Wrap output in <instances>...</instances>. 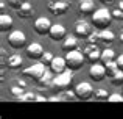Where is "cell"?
<instances>
[{
    "label": "cell",
    "mask_w": 123,
    "mask_h": 119,
    "mask_svg": "<svg viewBox=\"0 0 123 119\" xmlns=\"http://www.w3.org/2000/svg\"><path fill=\"white\" fill-rule=\"evenodd\" d=\"M112 11L108 8H98L93 11L92 14V24L95 28L98 30H103V28H108L112 22Z\"/></svg>",
    "instance_id": "obj_1"
},
{
    "label": "cell",
    "mask_w": 123,
    "mask_h": 119,
    "mask_svg": "<svg viewBox=\"0 0 123 119\" xmlns=\"http://www.w3.org/2000/svg\"><path fill=\"white\" fill-rule=\"evenodd\" d=\"M66 61H67V67L72 70H78L81 69L84 66V63H86V56H84V53L81 50L78 49H73V50H69V52H66Z\"/></svg>",
    "instance_id": "obj_2"
},
{
    "label": "cell",
    "mask_w": 123,
    "mask_h": 119,
    "mask_svg": "<svg viewBox=\"0 0 123 119\" xmlns=\"http://www.w3.org/2000/svg\"><path fill=\"white\" fill-rule=\"evenodd\" d=\"M72 82H73V70L67 67L66 70H62V72H59V74L55 75V78H53V88L59 89V91H66V89L70 88Z\"/></svg>",
    "instance_id": "obj_3"
},
{
    "label": "cell",
    "mask_w": 123,
    "mask_h": 119,
    "mask_svg": "<svg viewBox=\"0 0 123 119\" xmlns=\"http://www.w3.org/2000/svg\"><path fill=\"white\" fill-rule=\"evenodd\" d=\"M47 70V64H44L42 61H36V63H33L31 66H28L27 69H24V75L25 77H30V78L33 80H39L42 75H44V72Z\"/></svg>",
    "instance_id": "obj_4"
},
{
    "label": "cell",
    "mask_w": 123,
    "mask_h": 119,
    "mask_svg": "<svg viewBox=\"0 0 123 119\" xmlns=\"http://www.w3.org/2000/svg\"><path fill=\"white\" fill-rule=\"evenodd\" d=\"M8 44L12 49H24L27 47V36L20 30H12L8 35Z\"/></svg>",
    "instance_id": "obj_5"
},
{
    "label": "cell",
    "mask_w": 123,
    "mask_h": 119,
    "mask_svg": "<svg viewBox=\"0 0 123 119\" xmlns=\"http://www.w3.org/2000/svg\"><path fill=\"white\" fill-rule=\"evenodd\" d=\"M47 8L51 14H66V11L70 8V0H48L47 2Z\"/></svg>",
    "instance_id": "obj_6"
},
{
    "label": "cell",
    "mask_w": 123,
    "mask_h": 119,
    "mask_svg": "<svg viewBox=\"0 0 123 119\" xmlns=\"http://www.w3.org/2000/svg\"><path fill=\"white\" fill-rule=\"evenodd\" d=\"M89 77L93 82H101L105 77H108V70L103 63H92L89 67Z\"/></svg>",
    "instance_id": "obj_7"
},
{
    "label": "cell",
    "mask_w": 123,
    "mask_h": 119,
    "mask_svg": "<svg viewBox=\"0 0 123 119\" xmlns=\"http://www.w3.org/2000/svg\"><path fill=\"white\" fill-rule=\"evenodd\" d=\"M75 92H76L78 100H89L93 96V88L89 82H81L75 86Z\"/></svg>",
    "instance_id": "obj_8"
},
{
    "label": "cell",
    "mask_w": 123,
    "mask_h": 119,
    "mask_svg": "<svg viewBox=\"0 0 123 119\" xmlns=\"http://www.w3.org/2000/svg\"><path fill=\"white\" fill-rule=\"evenodd\" d=\"M83 53L86 56V61H92V63H97L101 58V50L98 49L95 42H89L86 47L83 49Z\"/></svg>",
    "instance_id": "obj_9"
},
{
    "label": "cell",
    "mask_w": 123,
    "mask_h": 119,
    "mask_svg": "<svg viewBox=\"0 0 123 119\" xmlns=\"http://www.w3.org/2000/svg\"><path fill=\"white\" fill-rule=\"evenodd\" d=\"M44 52H45L44 47H42L39 42H30V44H27V47H25V53H27V56L31 58V60H34V61L41 60L42 55H44Z\"/></svg>",
    "instance_id": "obj_10"
},
{
    "label": "cell",
    "mask_w": 123,
    "mask_h": 119,
    "mask_svg": "<svg viewBox=\"0 0 123 119\" xmlns=\"http://www.w3.org/2000/svg\"><path fill=\"white\" fill-rule=\"evenodd\" d=\"M51 25L53 24L50 22V19L45 17V16H42V17H37L36 21H34L33 28H34V31H36L37 35H48Z\"/></svg>",
    "instance_id": "obj_11"
},
{
    "label": "cell",
    "mask_w": 123,
    "mask_h": 119,
    "mask_svg": "<svg viewBox=\"0 0 123 119\" xmlns=\"http://www.w3.org/2000/svg\"><path fill=\"white\" fill-rule=\"evenodd\" d=\"M90 33H92L90 24H87V22L83 21V19H78V21L75 22V35L78 38H87Z\"/></svg>",
    "instance_id": "obj_12"
},
{
    "label": "cell",
    "mask_w": 123,
    "mask_h": 119,
    "mask_svg": "<svg viewBox=\"0 0 123 119\" xmlns=\"http://www.w3.org/2000/svg\"><path fill=\"white\" fill-rule=\"evenodd\" d=\"M66 35H67V31H66V27L62 24H53L50 31H48V36L53 41H62L66 38Z\"/></svg>",
    "instance_id": "obj_13"
},
{
    "label": "cell",
    "mask_w": 123,
    "mask_h": 119,
    "mask_svg": "<svg viewBox=\"0 0 123 119\" xmlns=\"http://www.w3.org/2000/svg\"><path fill=\"white\" fill-rule=\"evenodd\" d=\"M16 13H17V16L20 19H30V17H33V14H34V8L30 2H25L20 8L16 9Z\"/></svg>",
    "instance_id": "obj_14"
},
{
    "label": "cell",
    "mask_w": 123,
    "mask_h": 119,
    "mask_svg": "<svg viewBox=\"0 0 123 119\" xmlns=\"http://www.w3.org/2000/svg\"><path fill=\"white\" fill-rule=\"evenodd\" d=\"M50 69L53 70L55 74H59V72H62V70H66L67 69L66 58H62V56H55L50 63Z\"/></svg>",
    "instance_id": "obj_15"
},
{
    "label": "cell",
    "mask_w": 123,
    "mask_h": 119,
    "mask_svg": "<svg viewBox=\"0 0 123 119\" xmlns=\"http://www.w3.org/2000/svg\"><path fill=\"white\" fill-rule=\"evenodd\" d=\"M78 11L84 16H92L95 11V5H93V0H80L78 3Z\"/></svg>",
    "instance_id": "obj_16"
},
{
    "label": "cell",
    "mask_w": 123,
    "mask_h": 119,
    "mask_svg": "<svg viewBox=\"0 0 123 119\" xmlns=\"http://www.w3.org/2000/svg\"><path fill=\"white\" fill-rule=\"evenodd\" d=\"M78 46V36L76 35H66V38L62 39V50L69 52V50L76 49Z\"/></svg>",
    "instance_id": "obj_17"
},
{
    "label": "cell",
    "mask_w": 123,
    "mask_h": 119,
    "mask_svg": "<svg viewBox=\"0 0 123 119\" xmlns=\"http://www.w3.org/2000/svg\"><path fill=\"white\" fill-rule=\"evenodd\" d=\"M53 74H55V72H53L51 69H47V70H45L44 75H42L41 78L37 80V83H39L41 88H45V86H53V78H55Z\"/></svg>",
    "instance_id": "obj_18"
},
{
    "label": "cell",
    "mask_w": 123,
    "mask_h": 119,
    "mask_svg": "<svg viewBox=\"0 0 123 119\" xmlns=\"http://www.w3.org/2000/svg\"><path fill=\"white\" fill-rule=\"evenodd\" d=\"M12 28V17L6 13H2L0 14V31H8Z\"/></svg>",
    "instance_id": "obj_19"
},
{
    "label": "cell",
    "mask_w": 123,
    "mask_h": 119,
    "mask_svg": "<svg viewBox=\"0 0 123 119\" xmlns=\"http://www.w3.org/2000/svg\"><path fill=\"white\" fill-rule=\"evenodd\" d=\"M22 63H24V60H22V56L17 55V53H12V55H9L8 58H6V66H8L9 69H19V67L22 66Z\"/></svg>",
    "instance_id": "obj_20"
},
{
    "label": "cell",
    "mask_w": 123,
    "mask_h": 119,
    "mask_svg": "<svg viewBox=\"0 0 123 119\" xmlns=\"http://www.w3.org/2000/svg\"><path fill=\"white\" fill-rule=\"evenodd\" d=\"M98 39L101 41V42H105V44H111V42H114L115 35L112 33L111 30H108V28H103V30L98 31Z\"/></svg>",
    "instance_id": "obj_21"
},
{
    "label": "cell",
    "mask_w": 123,
    "mask_h": 119,
    "mask_svg": "<svg viewBox=\"0 0 123 119\" xmlns=\"http://www.w3.org/2000/svg\"><path fill=\"white\" fill-rule=\"evenodd\" d=\"M108 78L111 80V83H114V85H120V83H123V69L117 67L114 72L108 74Z\"/></svg>",
    "instance_id": "obj_22"
},
{
    "label": "cell",
    "mask_w": 123,
    "mask_h": 119,
    "mask_svg": "<svg viewBox=\"0 0 123 119\" xmlns=\"http://www.w3.org/2000/svg\"><path fill=\"white\" fill-rule=\"evenodd\" d=\"M92 97L95 99V100H98V102H103V100H108L109 94H108V91H106L105 88H97V89H93Z\"/></svg>",
    "instance_id": "obj_23"
},
{
    "label": "cell",
    "mask_w": 123,
    "mask_h": 119,
    "mask_svg": "<svg viewBox=\"0 0 123 119\" xmlns=\"http://www.w3.org/2000/svg\"><path fill=\"white\" fill-rule=\"evenodd\" d=\"M112 60H115V52H114L112 49H105V50L101 52V58H100V61L105 64V63L112 61Z\"/></svg>",
    "instance_id": "obj_24"
},
{
    "label": "cell",
    "mask_w": 123,
    "mask_h": 119,
    "mask_svg": "<svg viewBox=\"0 0 123 119\" xmlns=\"http://www.w3.org/2000/svg\"><path fill=\"white\" fill-rule=\"evenodd\" d=\"M112 17L115 21H123V0L117 3V8L112 9Z\"/></svg>",
    "instance_id": "obj_25"
},
{
    "label": "cell",
    "mask_w": 123,
    "mask_h": 119,
    "mask_svg": "<svg viewBox=\"0 0 123 119\" xmlns=\"http://www.w3.org/2000/svg\"><path fill=\"white\" fill-rule=\"evenodd\" d=\"M19 102H34L36 100V94L34 92H24L22 96H19L17 97Z\"/></svg>",
    "instance_id": "obj_26"
},
{
    "label": "cell",
    "mask_w": 123,
    "mask_h": 119,
    "mask_svg": "<svg viewBox=\"0 0 123 119\" xmlns=\"http://www.w3.org/2000/svg\"><path fill=\"white\" fill-rule=\"evenodd\" d=\"M62 97H64V100H78L75 89H73V91H69V89H66V91H64V94H62Z\"/></svg>",
    "instance_id": "obj_27"
},
{
    "label": "cell",
    "mask_w": 123,
    "mask_h": 119,
    "mask_svg": "<svg viewBox=\"0 0 123 119\" xmlns=\"http://www.w3.org/2000/svg\"><path fill=\"white\" fill-rule=\"evenodd\" d=\"M9 92H11V94L14 96L16 99H17L19 96H22V94H24V86H22V85H17V86H12V88L9 89Z\"/></svg>",
    "instance_id": "obj_28"
},
{
    "label": "cell",
    "mask_w": 123,
    "mask_h": 119,
    "mask_svg": "<svg viewBox=\"0 0 123 119\" xmlns=\"http://www.w3.org/2000/svg\"><path fill=\"white\" fill-rule=\"evenodd\" d=\"M108 102H123V94H120V92H112V94H109Z\"/></svg>",
    "instance_id": "obj_29"
},
{
    "label": "cell",
    "mask_w": 123,
    "mask_h": 119,
    "mask_svg": "<svg viewBox=\"0 0 123 119\" xmlns=\"http://www.w3.org/2000/svg\"><path fill=\"white\" fill-rule=\"evenodd\" d=\"M55 56L51 55L50 52H44V55H42V58H41V61L44 64H48V66H50V63H51V60H53Z\"/></svg>",
    "instance_id": "obj_30"
},
{
    "label": "cell",
    "mask_w": 123,
    "mask_h": 119,
    "mask_svg": "<svg viewBox=\"0 0 123 119\" xmlns=\"http://www.w3.org/2000/svg\"><path fill=\"white\" fill-rule=\"evenodd\" d=\"M8 2H9V6H12L14 9H17V8H20L27 0H8Z\"/></svg>",
    "instance_id": "obj_31"
},
{
    "label": "cell",
    "mask_w": 123,
    "mask_h": 119,
    "mask_svg": "<svg viewBox=\"0 0 123 119\" xmlns=\"http://www.w3.org/2000/svg\"><path fill=\"white\" fill-rule=\"evenodd\" d=\"M97 39H98V33H97V31H92V33L87 36V41H89V42H95Z\"/></svg>",
    "instance_id": "obj_32"
},
{
    "label": "cell",
    "mask_w": 123,
    "mask_h": 119,
    "mask_svg": "<svg viewBox=\"0 0 123 119\" xmlns=\"http://www.w3.org/2000/svg\"><path fill=\"white\" fill-rule=\"evenodd\" d=\"M48 102H64V97L62 96H51V97H48Z\"/></svg>",
    "instance_id": "obj_33"
},
{
    "label": "cell",
    "mask_w": 123,
    "mask_h": 119,
    "mask_svg": "<svg viewBox=\"0 0 123 119\" xmlns=\"http://www.w3.org/2000/svg\"><path fill=\"white\" fill-rule=\"evenodd\" d=\"M115 61H117L118 67H120V69H123V53H122V55H118L117 58H115Z\"/></svg>",
    "instance_id": "obj_34"
},
{
    "label": "cell",
    "mask_w": 123,
    "mask_h": 119,
    "mask_svg": "<svg viewBox=\"0 0 123 119\" xmlns=\"http://www.w3.org/2000/svg\"><path fill=\"white\" fill-rule=\"evenodd\" d=\"M45 100H48V99H45L44 96H39V94H37V96H36V100H34V102H45Z\"/></svg>",
    "instance_id": "obj_35"
},
{
    "label": "cell",
    "mask_w": 123,
    "mask_h": 119,
    "mask_svg": "<svg viewBox=\"0 0 123 119\" xmlns=\"http://www.w3.org/2000/svg\"><path fill=\"white\" fill-rule=\"evenodd\" d=\"M118 41L123 44V30H120V35H118Z\"/></svg>",
    "instance_id": "obj_36"
},
{
    "label": "cell",
    "mask_w": 123,
    "mask_h": 119,
    "mask_svg": "<svg viewBox=\"0 0 123 119\" xmlns=\"http://www.w3.org/2000/svg\"><path fill=\"white\" fill-rule=\"evenodd\" d=\"M103 3H111V2H114V0H101Z\"/></svg>",
    "instance_id": "obj_37"
},
{
    "label": "cell",
    "mask_w": 123,
    "mask_h": 119,
    "mask_svg": "<svg viewBox=\"0 0 123 119\" xmlns=\"http://www.w3.org/2000/svg\"><path fill=\"white\" fill-rule=\"evenodd\" d=\"M122 88H123V83H122Z\"/></svg>",
    "instance_id": "obj_38"
}]
</instances>
